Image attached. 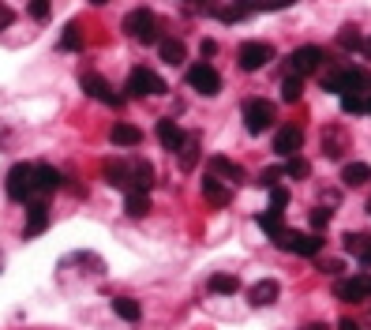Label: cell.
Returning a JSON list of instances; mask_svg holds the SVG:
<instances>
[{"mask_svg": "<svg viewBox=\"0 0 371 330\" xmlns=\"http://www.w3.org/2000/svg\"><path fill=\"white\" fill-rule=\"evenodd\" d=\"M240 116H244V128H248V135H263L266 128L274 124V116H277V109L266 102V98H248L244 105H240Z\"/></svg>", "mask_w": 371, "mask_h": 330, "instance_id": "1", "label": "cell"}, {"mask_svg": "<svg viewBox=\"0 0 371 330\" xmlns=\"http://www.w3.org/2000/svg\"><path fill=\"white\" fill-rule=\"evenodd\" d=\"M277 248H285L289 255H319L322 252V236L319 233H300V229H282L274 236Z\"/></svg>", "mask_w": 371, "mask_h": 330, "instance_id": "2", "label": "cell"}, {"mask_svg": "<svg viewBox=\"0 0 371 330\" xmlns=\"http://www.w3.org/2000/svg\"><path fill=\"white\" fill-rule=\"evenodd\" d=\"M124 31L143 45H157V19H154L150 8H135V12L124 19Z\"/></svg>", "mask_w": 371, "mask_h": 330, "instance_id": "3", "label": "cell"}, {"mask_svg": "<svg viewBox=\"0 0 371 330\" xmlns=\"http://www.w3.org/2000/svg\"><path fill=\"white\" fill-rule=\"evenodd\" d=\"M188 82H191V90H199L202 98H214L218 90H221V76H218V68L210 60H196L188 68Z\"/></svg>", "mask_w": 371, "mask_h": 330, "instance_id": "4", "label": "cell"}, {"mask_svg": "<svg viewBox=\"0 0 371 330\" xmlns=\"http://www.w3.org/2000/svg\"><path fill=\"white\" fill-rule=\"evenodd\" d=\"M8 199H15V203H26V199L34 196V165H26V162H19V165H12L8 169Z\"/></svg>", "mask_w": 371, "mask_h": 330, "instance_id": "5", "label": "cell"}, {"mask_svg": "<svg viewBox=\"0 0 371 330\" xmlns=\"http://www.w3.org/2000/svg\"><path fill=\"white\" fill-rule=\"evenodd\" d=\"M79 82H83V90H87V98H94V102L109 105V109H120V105H124V94H117V90L109 87V79L98 76V71H87Z\"/></svg>", "mask_w": 371, "mask_h": 330, "instance_id": "6", "label": "cell"}, {"mask_svg": "<svg viewBox=\"0 0 371 330\" xmlns=\"http://www.w3.org/2000/svg\"><path fill=\"white\" fill-rule=\"evenodd\" d=\"M124 90H128L132 98H146V94H165L169 87H165V79L157 76V71H150V68H135L132 76H128V87H124Z\"/></svg>", "mask_w": 371, "mask_h": 330, "instance_id": "7", "label": "cell"}, {"mask_svg": "<svg viewBox=\"0 0 371 330\" xmlns=\"http://www.w3.org/2000/svg\"><path fill=\"white\" fill-rule=\"evenodd\" d=\"M322 60H327V53L319 49V45H300V49H293L289 57V76H311V71L322 68Z\"/></svg>", "mask_w": 371, "mask_h": 330, "instance_id": "8", "label": "cell"}, {"mask_svg": "<svg viewBox=\"0 0 371 330\" xmlns=\"http://www.w3.org/2000/svg\"><path fill=\"white\" fill-rule=\"evenodd\" d=\"M270 60H274V49L266 42H244L236 49V64L244 71H259V68H266Z\"/></svg>", "mask_w": 371, "mask_h": 330, "instance_id": "9", "label": "cell"}, {"mask_svg": "<svg viewBox=\"0 0 371 330\" xmlns=\"http://www.w3.org/2000/svg\"><path fill=\"white\" fill-rule=\"evenodd\" d=\"M371 79L364 68H338L334 71V94H368Z\"/></svg>", "mask_w": 371, "mask_h": 330, "instance_id": "10", "label": "cell"}, {"mask_svg": "<svg viewBox=\"0 0 371 330\" xmlns=\"http://www.w3.org/2000/svg\"><path fill=\"white\" fill-rule=\"evenodd\" d=\"M300 146H304V132L296 124H282L274 132V154L277 158H293V154H300Z\"/></svg>", "mask_w": 371, "mask_h": 330, "instance_id": "11", "label": "cell"}, {"mask_svg": "<svg viewBox=\"0 0 371 330\" xmlns=\"http://www.w3.org/2000/svg\"><path fill=\"white\" fill-rule=\"evenodd\" d=\"M371 297V278H345L338 281V300H345V304H368Z\"/></svg>", "mask_w": 371, "mask_h": 330, "instance_id": "12", "label": "cell"}, {"mask_svg": "<svg viewBox=\"0 0 371 330\" xmlns=\"http://www.w3.org/2000/svg\"><path fill=\"white\" fill-rule=\"evenodd\" d=\"M277 297H282V286H277L274 278H263V281H255V286L248 289V300H252L255 308H270Z\"/></svg>", "mask_w": 371, "mask_h": 330, "instance_id": "13", "label": "cell"}, {"mask_svg": "<svg viewBox=\"0 0 371 330\" xmlns=\"http://www.w3.org/2000/svg\"><path fill=\"white\" fill-rule=\"evenodd\" d=\"M202 196H207V203H214V207H229V203H233V188L221 184L214 173L202 177Z\"/></svg>", "mask_w": 371, "mask_h": 330, "instance_id": "14", "label": "cell"}, {"mask_svg": "<svg viewBox=\"0 0 371 330\" xmlns=\"http://www.w3.org/2000/svg\"><path fill=\"white\" fill-rule=\"evenodd\" d=\"M210 173H214L218 180H229V184H244V169H240L236 162L221 158V154H214V158H210Z\"/></svg>", "mask_w": 371, "mask_h": 330, "instance_id": "15", "label": "cell"}, {"mask_svg": "<svg viewBox=\"0 0 371 330\" xmlns=\"http://www.w3.org/2000/svg\"><path fill=\"white\" fill-rule=\"evenodd\" d=\"M45 225H49V207H45V203H31V210H26L23 236H26V241H34V236H38Z\"/></svg>", "mask_w": 371, "mask_h": 330, "instance_id": "16", "label": "cell"}, {"mask_svg": "<svg viewBox=\"0 0 371 330\" xmlns=\"http://www.w3.org/2000/svg\"><path fill=\"white\" fill-rule=\"evenodd\" d=\"M154 188V165L150 162H135L132 165V177H128V191H150Z\"/></svg>", "mask_w": 371, "mask_h": 330, "instance_id": "17", "label": "cell"}, {"mask_svg": "<svg viewBox=\"0 0 371 330\" xmlns=\"http://www.w3.org/2000/svg\"><path fill=\"white\" fill-rule=\"evenodd\" d=\"M60 169H53V165H34V191H42V196H49V191L60 188Z\"/></svg>", "mask_w": 371, "mask_h": 330, "instance_id": "18", "label": "cell"}, {"mask_svg": "<svg viewBox=\"0 0 371 330\" xmlns=\"http://www.w3.org/2000/svg\"><path fill=\"white\" fill-rule=\"evenodd\" d=\"M157 139H162L165 150L176 154V150L184 146V139H188V135L180 132V124H176V121H157Z\"/></svg>", "mask_w": 371, "mask_h": 330, "instance_id": "19", "label": "cell"}, {"mask_svg": "<svg viewBox=\"0 0 371 330\" xmlns=\"http://www.w3.org/2000/svg\"><path fill=\"white\" fill-rule=\"evenodd\" d=\"M341 180H345V188H364L371 180V165L368 162H349L345 169H341Z\"/></svg>", "mask_w": 371, "mask_h": 330, "instance_id": "20", "label": "cell"}, {"mask_svg": "<svg viewBox=\"0 0 371 330\" xmlns=\"http://www.w3.org/2000/svg\"><path fill=\"white\" fill-rule=\"evenodd\" d=\"M101 173H105V184H113V188H124L128 191V177H132V169H128V162H105L101 165Z\"/></svg>", "mask_w": 371, "mask_h": 330, "instance_id": "21", "label": "cell"}, {"mask_svg": "<svg viewBox=\"0 0 371 330\" xmlns=\"http://www.w3.org/2000/svg\"><path fill=\"white\" fill-rule=\"evenodd\" d=\"M109 139H113V146H139V139H143V132H139L135 124H113V132H109Z\"/></svg>", "mask_w": 371, "mask_h": 330, "instance_id": "22", "label": "cell"}, {"mask_svg": "<svg viewBox=\"0 0 371 330\" xmlns=\"http://www.w3.org/2000/svg\"><path fill=\"white\" fill-rule=\"evenodd\" d=\"M157 53H162L165 64H184V57H188L184 42H176V38H157Z\"/></svg>", "mask_w": 371, "mask_h": 330, "instance_id": "23", "label": "cell"}, {"mask_svg": "<svg viewBox=\"0 0 371 330\" xmlns=\"http://www.w3.org/2000/svg\"><path fill=\"white\" fill-rule=\"evenodd\" d=\"M176 162H180L184 173H196V165H199V139H184V146L176 150Z\"/></svg>", "mask_w": 371, "mask_h": 330, "instance_id": "24", "label": "cell"}, {"mask_svg": "<svg viewBox=\"0 0 371 330\" xmlns=\"http://www.w3.org/2000/svg\"><path fill=\"white\" fill-rule=\"evenodd\" d=\"M146 210H150V196H143V191H128L124 196V214L128 218H146Z\"/></svg>", "mask_w": 371, "mask_h": 330, "instance_id": "25", "label": "cell"}, {"mask_svg": "<svg viewBox=\"0 0 371 330\" xmlns=\"http://www.w3.org/2000/svg\"><path fill=\"white\" fill-rule=\"evenodd\" d=\"M113 311L124 319V323H139V315H143L139 300H132V297H113Z\"/></svg>", "mask_w": 371, "mask_h": 330, "instance_id": "26", "label": "cell"}, {"mask_svg": "<svg viewBox=\"0 0 371 330\" xmlns=\"http://www.w3.org/2000/svg\"><path fill=\"white\" fill-rule=\"evenodd\" d=\"M248 15H255L252 8H248V0H233V4L218 8V19L221 23H240V19H248Z\"/></svg>", "mask_w": 371, "mask_h": 330, "instance_id": "27", "label": "cell"}, {"mask_svg": "<svg viewBox=\"0 0 371 330\" xmlns=\"http://www.w3.org/2000/svg\"><path fill=\"white\" fill-rule=\"evenodd\" d=\"M210 293L233 297V293H240V278H233V274H214V278H210Z\"/></svg>", "mask_w": 371, "mask_h": 330, "instance_id": "28", "label": "cell"}, {"mask_svg": "<svg viewBox=\"0 0 371 330\" xmlns=\"http://www.w3.org/2000/svg\"><path fill=\"white\" fill-rule=\"evenodd\" d=\"M282 98H285L289 105L300 102V98H304V79H300V76H285V82H282Z\"/></svg>", "mask_w": 371, "mask_h": 330, "instance_id": "29", "label": "cell"}, {"mask_svg": "<svg viewBox=\"0 0 371 330\" xmlns=\"http://www.w3.org/2000/svg\"><path fill=\"white\" fill-rule=\"evenodd\" d=\"M360 42H364V34H360L356 26H341V31H338V45H341V49L360 53Z\"/></svg>", "mask_w": 371, "mask_h": 330, "instance_id": "30", "label": "cell"}, {"mask_svg": "<svg viewBox=\"0 0 371 330\" xmlns=\"http://www.w3.org/2000/svg\"><path fill=\"white\" fill-rule=\"evenodd\" d=\"M60 49H64V53H76V49H83L79 23H68V26H64V34H60Z\"/></svg>", "mask_w": 371, "mask_h": 330, "instance_id": "31", "label": "cell"}, {"mask_svg": "<svg viewBox=\"0 0 371 330\" xmlns=\"http://www.w3.org/2000/svg\"><path fill=\"white\" fill-rule=\"evenodd\" d=\"M255 222H259V229H263V233L270 236V241H274V236H277V233H282V229H285L282 214H274V210H266V214H259Z\"/></svg>", "mask_w": 371, "mask_h": 330, "instance_id": "32", "label": "cell"}, {"mask_svg": "<svg viewBox=\"0 0 371 330\" xmlns=\"http://www.w3.org/2000/svg\"><path fill=\"white\" fill-rule=\"evenodd\" d=\"M341 109L345 113H371V98L368 94H341Z\"/></svg>", "mask_w": 371, "mask_h": 330, "instance_id": "33", "label": "cell"}, {"mask_svg": "<svg viewBox=\"0 0 371 330\" xmlns=\"http://www.w3.org/2000/svg\"><path fill=\"white\" fill-rule=\"evenodd\" d=\"M296 0H248V8L252 12H285V8H293Z\"/></svg>", "mask_w": 371, "mask_h": 330, "instance_id": "34", "label": "cell"}, {"mask_svg": "<svg viewBox=\"0 0 371 330\" xmlns=\"http://www.w3.org/2000/svg\"><path fill=\"white\" fill-rule=\"evenodd\" d=\"M285 207H289V188H282V184L270 188V210H274V214H282Z\"/></svg>", "mask_w": 371, "mask_h": 330, "instance_id": "35", "label": "cell"}, {"mask_svg": "<svg viewBox=\"0 0 371 330\" xmlns=\"http://www.w3.org/2000/svg\"><path fill=\"white\" fill-rule=\"evenodd\" d=\"M368 248H371L368 236H360V233H349V236H345V252H352V255H364Z\"/></svg>", "mask_w": 371, "mask_h": 330, "instance_id": "36", "label": "cell"}, {"mask_svg": "<svg viewBox=\"0 0 371 330\" xmlns=\"http://www.w3.org/2000/svg\"><path fill=\"white\" fill-rule=\"evenodd\" d=\"M282 180H285V169H282V165H277V169H263V173H259V184H263V188H277Z\"/></svg>", "mask_w": 371, "mask_h": 330, "instance_id": "37", "label": "cell"}, {"mask_svg": "<svg viewBox=\"0 0 371 330\" xmlns=\"http://www.w3.org/2000/svg\"><path fill=\"white\" fill-rule=\"evenodd\" d=\"M285 173H289V177H308V173H311V165L304 162V158H296V154H293V158H289V165H285Z\"/></svg>", "mask_w": 371, "mask_h": 330, "instance_id": "38", "label": "cell"}, {"mask_svg": "<svg viewBox=\"0 0 371 330\" xmlns=\"http://www.w3.org/2000/svg\"><path fill=\"white\" fill-rule=\"evenodd\" d=\"M26 12H31V19H49V0H31V4H26Z\"/></svg>", "mask_w": 371, "mask_h": 330, "instance_id": "39", "label": "cell"}, {"mask_svg": "<svg viewBox=\"0 0 371 330\" xmlns=\"http://www.w3.org/2000/svg\"><path fill=\"white\" fill-rule=\"evenodd\" d=\"M311 225L315 229H327L330 225V207H315L311 210Z\"/></svg>", "mask_w": 371, "mask_h": 330, "instance_id": "40", "label": "cell"}, {"mask_svg": "<svg viewBox=\"0 0 371 330\" xmlns=\"http://www.w3.org/2000/svg\"><path fill=\"white\" fill-rule=\"evenodd\" d=\"M15 23V12H12V8H8L4 4V0H0V31H8V26H12Z\"/></svg>", "mask_w": 371, "mask_h": 330, "instance_id": "41", "label": "cell"}, {"mask_svg": "<svg viewBox=\"0 0 371 330\" xmlns=\"http://www.w3.org/2000/svg\"><path fill=\"white\" fill-rule=\"evenodd\" d=\"M199 49H202V57H214V53H218V42H214V38H207V42L199 45Z\"/></svg>", "mask_w": 371, "mask_h": 330, "instance_id": "42", "label": "cell"}, {"mask_svg": "<svg viewBox=\"0 0 371 330\" xmlns=\"http://www.w3.org/2000/svg\"><path fill=\"white\" fill-rule=\"evenodd\" d=\"M322 270H327V274H341V270H345V263H327Z\"/></svg>", "mask_w": 371, "mask_h": 330, "instance_id": "43", "label": "cell"}, {"mask_svg": "<svg viewBox=\"0 0 371 330\" xmlns=\"http://www.w3.org/2000/svg\"><path fill=\"white\" fill-rule=\"evenodd\" d=\"M338 330H360V323H352V319H341Z\"/></svg>", "mask_w": 371, "mask_h": 330, "instance_id": "44", "label": "cell"}, {"mask_svg": "<svg viewBox=\"0 0 371 330\" xmlns=\"http://www.w3.org/2000/svg\"><path fill=\"white\" fill-rule=\"evenodd\" d=\"M360 53H364V57L371 60V38H364V42H360Z\"/></svg>", "mask_w": 371, "mask_h": 330, "instance_id": "45", "label": "cell"}, {"mask_svg": "<svg viewBox=\"0 0 371 330\" xmlns=\"http://www.w3.org/2000/svg\"><path fill=\"white\" fill-rule=\"evenodd\" d=\"M300 330H330L327 323H308V327H300Z\"/></svg>", "mask_w": 371, "mask_h": 330, "instance_id": "46", "label": "cell"}, {"mask_svg": "<svg viewBox=\"0 0 371 330\" xmlns=\"http://www.w3.org/2000/svg\"><path fill=\"white\" fill-rule=\"evenodd\" d=\"M360 263H364V267H371V248H368L364 255H360Z\"/></svg>", "mask_w": 371, "mask_h": 330, "instance_id": "47", "label": "cell"}, {"mask_svg": "<svg viewBox=\"0 0 371 330\" xmlns=\"http://www.w3.org/2000/svg\"><path fill=\"white\" fill-rule=\"evenodd\" d=\"M90 4H94V8H101V4H109V0H90Z\"/></svg>", "mask_w": 371, "mask_h": 330, "instance_id": "48", "label": "cell"}, {"mask_svg": "<svg viewBox=\"0 0 371 330\" xmlns=\"http://www.w3.org/2000/svg\"><path fill=\"white\" fill-rule=\"evenodd\" d=\"M368 210H371V203H368Z\"/></svg>", "mask_w": 371, "mask_h": 330, "instance_id": "49", "label": "cell"}]
</instances>
